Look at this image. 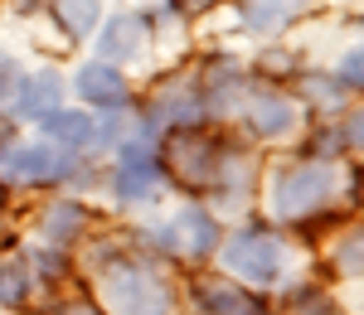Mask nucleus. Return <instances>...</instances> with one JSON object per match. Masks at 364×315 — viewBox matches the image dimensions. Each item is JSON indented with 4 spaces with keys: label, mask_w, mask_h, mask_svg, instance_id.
Masks as SVG:
<instances>
[{
    "label": "nucleus",
    "mask_w": 364,
    "mask_h": 315,
    "mask_svg": "<svg viewBox=\"0 0 364 315\" xmlns=\"http://www.w3.org/2000/svg\"><path fill=\"white\" fill-rule=\"evenodd\" d=\"M44 315H102V311H97L92 301H83V296H78V301H54Z\"/></svg>",
    "instance_id": "aec40b11"
},
{
    "label": "nucleus",
    "mask_w": 364,
    "mask_h": 315,
    "mask_svg": "<svg viewBox=\"0 0 364 315\" xmlns=\"http://www.w3.org/2000/svg\"><path fill=\"white\" fill-rule=\"evenodd\" d=\"M10 97H15V63L0 58V116L10 112Z\"/></svg>",
    "instance_id": "6ab92c4d"
},
{
    "label": "nucleus",
    "mask_w": 364,
    "mask_h": 315,
    "mask_svg": "<svg viewBox=\"0 0 364 315\" xmlns=\"http://www.w3.org/2000/svg\"><path fill=\"white\" fill-rule=\"evenodd\" d=\"M243 126L262 141H282L301 126V102L282 87H252L243 97Z\"/></svg>",
    "instance_id": "423d86ee"
},
{
    "label": "nucleus",
    "mask_w": 364,
    "mask_h": 315,
    "mask_svg": "<svg viewBox=\"0 0 364 315\" xmlns=\"http://www.w3.org/2000/svg\"><path fill=\"white\" fill-rule=\"evenodd\" d=\"M336 83L345 87V92H364V39L350 49V54L340 58V73H336Z\"/></svg>",
    "instance_id": "f3484780"
},
{
    "label": "nucleus",
    "mask_w": 364,
    "mask_h": 315,
    "mask_svg": "<svg viewBox=\"0 0 364 315\" xmlns=\"http://www.w3.org/2000/svg\"><path fill=\"white\" fill-rule=\"evenodd\" d=\"M336 267H340V272H350V277H364V228H355V233L340 238Z\"/></svg>",
    "instance_id": "dca6fc26"
},
{
    "label": "nucleus",
    "mask_w": 364,
    "mask_h": 315,
    "mask_svg": "<svg viewBox=\"0 0 364 315\" xmlns=\"http://www.w3.org/2000/svg\"><path fill=\"white\" fill-rule=\"evenodd\" d=\"M340 194L336 160H306L272 175V214L277 219H311Z\"/></svg>",
    "instance_id": "f257e3e1"
},
{
    "label": "nucleus",
    "mask_w": 364,
    "mask_h": 315,
    "mask_svg": "<svg viewBox=\"0 0 364 315\" xmlns=\"http://www.w3.org/2000/svg\"><path fill=\"white\" fill-rule=\"evenodd\" d=\"M0 175L15 184H63L78 175L73 150H63L54 141H29V145H10L0 155Z\"/></svg>",
    "instance_id": "20e7f679"
},
{
    "label": "nucleus",
    "mask_w": 364,
    "mask_h": 315,
    "mask_svg": "<svg viewBox=\"0 0 364 315\" xmlns=\"http://www.w3.org/2000/svg\"><path fill=\"white\" fill-rule=\"evenodd\" d=\"M58 102H63V78H58L54 68H49V73H34L25 83H15V112L20 116L44 121L49 112H58Z\"/></svg>",
    "instance_id": "9b49d317"
},
{
    "label": "nucleus",
    "mask_w": 364,
    "mask_h": 315,
    "mask_svg": "<svg viewBox=\"0 0 364 315\" xmlns=\"http://www.w3.org/2000/svg\"><path fill=\"white\" fill-rule=\"evenodd\" d=\"M156 160H161V175H175L180 189H209L219 175V160H224V145L204 126H170Z\"/></svg>",
    "instance_id": "f03ea898"
},
{
    "label": "nucleus",
    "mask_w": 364,
    "mask_h": 315,
    "mask_svg": "<svg viewBox=\"0 0 364 315\" xmlns=\"http://www.w3.org/2000/svg\"><path fill=\"white\" fill-rule=\"evenodd\" d=\"M87 228V209L78 199H54L44 209V233H49V243L63 248V243H73V238H83Z\"/></svg>",
    "instance_id": "ddd939ff"
},
{
    "label": "nucleus",
    "mask_w": 364,
    "mask_h": 315,
    "mask_svg": "<svg viewBox=\"0 0 364 315\" xmlns=\"http://www.w3.org/2000/svg\"><path fill=\"white\" fill-rule=\"evenodd\" d=\"M170 238H175V253H190V258L219 253V223H214V214H204L199 204H190L185 214L170 219Z\"/></svg>",
    "instance_id": "1a4fd4ad"
},
{
    "label": "nucleus",
    "mask_w": 364,
    "mask_h": 315,
    "mask_svg": "<svg viewBox=\"0 0 364 315\" xmlns=\"http://www.w3.org/2000/svg\"><path fill=\"white\" fill-rule=\"evenodd\" d=\"M146 44H151V20H146L141 10H127V15L107 20V25H102V34H97L102 63H117V58H136Z\"/></svg>",
    "instance_id": "6e6552de"
},
{
    "label": "nucleus",
    "mask_w": 364,
    "mask_h": 315,
    "mask_svg": "<svg viewBox=\"0 0 364 315\" xmlns=\"http://www.w3.org/2000/svg\"><path fill=\"white\" fill-rule=\"evenodd\" d=\"M195 301L204 315H257V301L233 282H199Z\"/></svg>",
    "instance_id": "f8f14e48"
},
{
    "label": "nucleus",
    "mask_w": 364,
    "mask_h": 315,
    "mask_svg": "<svg viewBox=\"0 0 364 315\" xmlns=\"http://www.w3.org/2000/svg\"><path fill=\"white\" fill-rule=\"evenodd\" d=\"M44 141H54V145H63V150H92V145L102 141V121H92L87 112H49L44 121Z\"/></svg>",
    "instance_id": "9d476101"
},
{
    "label": "nucleus",
    "mask_w": 364,
    "mask_h": 315,
    "mask_svg": "<svg viewBox=\"0 0 364 315\" xmlns=\"http://www.w3.org/2000/svg\"><path fill=\"white\" fill-rule=\"evenodd\" d=\"M350 189H355V204H364V165L355 170V179H350Z\"/></svg>",
    "instance_id": "412c9836"
},
{
    "label": "nucleus",
    "mask_w": 364,
    "mask_h": 315,
    "mask_svg": "<svg viewBox=\"0 0 364 315\" xmlns=\"http://www.w3.org/2000/svg\"><path fill=\"white\" fill-rule=\"evenodd\" d=\"M54 20L68 39H87L102 25V0H54Z\"/></svg>",
    "instance_id": "4468645a"
},
{
    "label": "nucleus",
    "mask_w": 364,
    "mask_h": 315,
    "mask_svg": "<svg viewBox=\"0 0 364 315\" xmlns=\"http://www.w3.org/2000/svg\"><path fill=\"white\" fill-rule=\"evenodd\" d=\"M311 315H336V311H311Z\"/></svg>",
    "instance_id": "4be33fe9"
},
{
    "label": "nucleus",
    "mask_w": 364,
    "mask_h": 315,
    "mask_svg": "<svg viewBox=\"0 0 364 315\" xmlns=\"http://www.w3.org/2000/svg\"><path fill=\"white\" fill-rule=\"evenodd\" d=\"M73 87H78V97H83L87 107H127V97H132V83H127V73L117 68V63H83L78 73H73Z\"/></svg>",
    "instance_id": "0eeeda50"
},
{
    "label": "nucleus",
    "mask_w": 364,
    "mask_h": 315,
    "mask_svg": "<svg viewBox=\"0 0 364 315\" xmlns=\"http://www.w3.org/2000/svg\"><path fill=\"white\" fill-rule=\"evenodd\" d=\"M29 296V267L25 262H0V306H25Z\"/></svg>",
    "instance_id": "2eb2a0df"
},
{
    "label": "nucleus",
    "mask_w": 364,
    "mask_h": 315,
    "mask_svg": "<svg viewBox=\"0 0 364 315\" xmlns=\"http://www.w3.org/2000/svg\"><path fill=\"white\" fill-rule=\"evenodd\" d=\"M219 253H224V267L248 287H272L282 277V243L262 228H238Z\"/></svg>",
    "instance_id": "39448f33"
},
{
    "label": "nucleus",
    "mask_w": 364,
    "mask_h": 315,
    "mask_svg": "<svg viewBox=\"0 0 364 315\" xmlns=\"http://www.w3.org/2000/svg\"><path fill=\"white\" fill-rule=\"evenodd\" d=\"M102 287L122 315H170V306H175L170 282L151 262H117V267H107Z\"/></svg>",
    "instance_id": "7ed1b4c3"
},
{
    "label": "nucleus",
    "mask_w": 364,
    "mask_h": 315,
    "mask_svg": "<svg viewBox=\"0 0 364 315\" xmlns=\"http://www.w3.org/2000/svg\"><path fill=\"white\" fill-rule=\"evenodd\" d=\"M340 141H345V150H364V107L345 116V126H340Z\"/></svg>",
    "instance_id": "a211bd4d"
}]
</instances>
